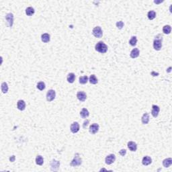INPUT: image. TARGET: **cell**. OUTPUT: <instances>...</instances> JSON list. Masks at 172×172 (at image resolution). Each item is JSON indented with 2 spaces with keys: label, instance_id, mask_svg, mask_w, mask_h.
<instances>
[{
  "label": "cell",
  "instance_id": "obj_8",
  "mask_svg": "<svg viewBox=\"0 0 172 172\" xmlns=\"http://www.w3.org/2000/svg\"><path fill=\"white\" fill-rule=\"evenodd\" d=\"M50 166H51V170L52 171H57L59 166H60V162L55 160V159H53L50 163Z\"/></svg>",
  "mask_w": 172,
  "mask_h": 172
},
{
  "label": "cell",
  "instance_id": "obj_22",
  "mask_svg": "<svg viewBox=\"0 0 172 172\" xmlns=\"http://www.w3.org/2000/svg\"><path fill=\"white\" fill-rule=\"evenodd\" d=\"M172 31V27L169 25H165L163 28V32L165 34H169Z\"/></svg>",
  "mask_w": 172,
  "mask_h": 172
},
{
  "label": "cell",
  "instance_id": "obj_11",
  "mask_svg": "<svg viewBox=\"0 0 172 172\" xmlns=\"http://www.w3.org/2000/svg\"><path fill=\"white\" fill-rule=\"evenodd\" d=\"M99 130V125L98 124L94 123L93 124L90 126V133L91 134H96V133L98 132Z\"/></svg>",
  "mask_w": 172,
  "mask_h": 172
},
{
  "label": "cell",
  "instance_id": "obj_25",
  "mask_svg": "<svg viewBox=\"0 0 172 172\" xmlns=\"http://www.w3.org/2000/svg\"><path fill=\"white\" fill-rule=\"evenodd\" d=\"M44 163V159L41 155H38L36 158V163L38 165H42Z\"/></svg>",
  "mask_w": 172,
  "mask_h": 172
},
{
  "label": "cell",
  "instance_id": "obj_35",
  "mask_svg": "<svg viewBox=\"0 0 172 172\" xmlns=\"http://www.w3.org/2000/svg\"><path fill=\"white\" fill-rule=\"evenodd\" d=\"M151 75H153V76H158L159 75V73H155V71H152L151 72Z\"/></svg>",
  "mask_w": 172,
  "mask_h": 172
},
{
  "label": "cell",
  "instance_id": "obj_18",
  "mask_svg": "<svg viewBox=\"0 0 172 172\" xmlns=\"http://www.w3.org/2000/svg\"><path fill=\"white\" fill-rule=\"evenodd\" d=\"M50 35L47 33H44V34H42V36H41V40H42L43 43H48L50 41Z\"/></svg>",
  "mask_w": 172,
  "mask_h": 172
},
{
  "label": "cell",
  "instance_id": "obj_28",
  "mask_svg": "<svg viewBox=\"0 0 172 172\" xmlns=\"http://www.w3.org/2000/svg\"><path fill=\"white\" fill-rule=\"evenodd\" d=\"M97 79L96 78V75H90V82L91 83V84H96L97 83Z\"/></svg>",
  "mask_w": 172,
  "mask_h": 172
},
{
  "label": "cell",
  "instance_id": "obj_26",
  "mask_svg": "<svg viewBox=\"0 0 172 172\" xmlns=\"http://www.w3.org/2000/svg\"><path fill=\"white\" fill-rule=\"evenodd\" d=\"M8 91V86L5 82L1 83V91L4 93H6Z\"/></svg>",
  "mask_w": 172,
  "mask_h": 172
},
{
  "label": "cell",
  "instance_id": "obj_32",
  "mask_svg": "<svg viewBox=\"0 0 172 172\" xmlns=\"http://www.w3.org/2000/svg\"><path fill=\"white\" fill-rule=\"evenodd\" d=\"M119 154L121 156H125V155L126 154V149H121L119 151Z\"/></svg>",
  "mask_w": 172,
  "mask_h": 172
},
{
  "label": "cell",
  "instance_id": "obj_10",
  "mask_svg": "<svg viewBox=\"0 0 172 172\" xmlns=\"http://www.w3.org/2000/svg\"><path fill=\"white\" fill-rule=\"evenodd\" d=\"M71 131L73 133H77L79 130V124L78 122H74L73 124H71L70 126Z\"/></svg>",
  "mask_w": 172,
  "mask_h": 172
},
{
  "label": "cell",
  "instance_id": "obj_9",
  "mask_svg": "<svg viewBox=\"0 0 172 172\" xmlns=\"http://www.w3.org/2000/svg\"><path fill=\"white\" fill-rule=\"evenodd\" d=\"M5 19L7 20L8 25L10 27H12L13 23H14V15L11 13H9L5 16Z\"/></svg>",
  "mask_w": 172,
  "mask_h": 172
},
{
  "label": "cell",
  "instance_id": "obj_4",
  "mask_svg": "<svg viewBox=\"0 0 172 172\" xmlns=\"http://www.w3.org/2000/svg\"><path fill=\"white\" fill-rule=\"evenodd\" d=\"M92 34L96 38H101L102 35H103V31L100 26H96L93 29L92 31Z\"/></svg>",
  "mask_w": 172,
  "mask_h": 172
},
{
  "label": "cell",
  "instance_id": "obj_14",
  "mask_svg": "<svg viewBox=\"0 0 172 172\" xmlns=\"http://www.w3.org/2000/svg\"><path fill=\"white\" fill-rule=\"evenodd\" d=\"M151 163H152V159H151L150 157H149V156H145V157H144L143 159V160H142V163H143V165H145V166L150 165Z\"/></svg>",
  "mask_w": 172,
  "mask_h": 172
},
{
  "label": "cell",
  "instance_id": "obj_33",
  "mask_svg": "<svg viewBox=\"0 0 172 172\" xmlns=\"http://www.w3.org/2000/svg\"><path fill=\"white\" fill-rule=\"evenodd\" d=\"M88 124H89V120H86V121L83 122V129H86V127L87 126V125H88Z\"/></svg>",
  "mask_w": 172,
  "mask_h": 172
},
{
  "label": "cell",
  "instance_id": "obj_3",
  "mask_svg": "<svg viewBox=\"0 0 172 172\" xmlns=\"http://www.w3.org/2000/svg\"><path fill=\"white\" fill-rule=\"evenodd\" d=\"M81 163H82L81 159L79 157V154L77 153V154H75L74 159H73L72 160L71 162L70 165H71V166H73V167L79 166V165L81 164Z\"/></svg>",
  "mask_w": 172,
  "mask_h": 172
},
{
  "label": "cell",
  "instance_id": "obj_17",
  "mask_svg": "<svg viewBox=\"0 0 172 172\" xmlns=\"http://www.w3.org/2000/svg\"><path fill=\"white\" fill-rule=\"evenodd\" d=\"M141 121H142V123L143 124H147L149 123V115L148 113H145L143 115L142 118H141Z\"/></svg>",
  "mask_w": 172,
  "mask_h": 172
},
{
  "label": "cell",
  "instance_id": "obj_34",
  "mask_svg": "<svg viewBox=\"0 0 172 172\" xmlns=\"http://www.w3.org/2000/svg\"><path fill=\"white\" fill-rule=\"evenodd\" d=\"M15 159H16V157L14 155H12L10 158V160L11 162H14L15 161Z\"/></svg>",
  "mask_w": 172,
  "mask_h": 172
},
{
  "label": "cell",
  "instance_id": "obj_36",
  "mask_svg": "<svg viewBox=\"0 0 172 172\" xmlns=\"http://www.w3.org/2000/svg\"><path fill=\"white\" fill-rule=\"evenodd\" d=\"M163 1H155L154 3H155V4H160V3L163 2Z\"/></svg>",
  "mask_w": 172,
  "mask_h": 172
},
{
  "label": "cell",
  "instance_id": "obj_12",
  "mask_svg": "<svg viewBox=\"0 0 172 172\" xmlns=\"http://www.w3.org/2000/svg\"><path fill=\"white\" fill-rule=\"evenodd\" d=\"M77 97L79 101L81 102H84L87 98V95L85 92L83 91H79L77 93Z\"/></svg>",
  "mask_w": 172,
  "mask_h": 172
},
{
  "label": "cell",
  "instance_id": "obj_24",
  "mask_svg": "<svg viewBox=\"0 0 172 172\" xmlns=\"http://www.w3.org/2000/svg\"><path fill=\"white\" fill-rule=\"evenodd\" d=\"M26 14L28 16H31L34 14V9L32 8V7H27L26 10Z\"/></svg>",
  "mask_w": 172,
  "mask_h": 172
},
{
  "label": "cell",
  "instance_id": "obj_2",
  "mask_svg": "<svg viewBox=\"0 0 172 172\" xmlns=\"http://www.w3.org/2000/svg\"><path fill=\"white\" fill-rule=\"evenodd\" d=\"M95 48H96V51L100 53H105L107 52L108 50L107 45L103 42H99V43H97Z\"/></svg>",
  "mask_w": 172,
  "mask_h": 172
},
{
  "label": "cell",
  "instance_id": "obj_15",
  "mask_svg": "<svg viewBox=\"0 0 172 172\" xmlns=\"http://www.w3.org/2000/svg\"><path fill=\"white\" fill-rule=\"evenodd\" d=\"M128 148L131 151H136V149H137V145L134 142L130 141L128 143Z\"/></svg>",
  "mask_w": 172,
  "mask_h": 172
},
{
  "label": "cell",
  "instance_id": "obj_13",
  "mask_svg": "<svg viewBox=\"0 0 172 172\" xmlns=\"http://www.w3.org/2000/svg\"><path fill=\"white\" fill-rule=\"evenodd\" d=\"M17 108L20 110H24L26 108V103L24 100H19L17 103Z\"/></svg>",
  "mask_w": 172,
  "mask_h": 172
},
{
  "label": "cell",
  "instance_id": "obj_27",
  "mask_svg": "<svg viewBox=\"0 0 172 172\" xmlns=\"http://www.w3.org/2000/svg\"><path fill=\"white\" fill-rule=\"evenodd\" d=\"M136 43H137V38H136V36H132L130 40V41H129V44L131 46L134 47L136 44Z\"/></svg>",
  "mask_w": 172,
  "mask_h": 172
},
{
  "label": "cell",
  "instance_id": "obj_30",
  "mask_svg": "<svg viewBox=\"0 0 172 172\" xmlns=\"http://www.w3.org/2000/svg\"><path fill=\"white\" fill-rule=\"evenodd\" d=\"M37 88L40 91H43L45 89V83L43 81H40V82L38 83L37 84Z\"/></svg>",
  "mask_w": 172,
  "mask_h": 172
},
{
  "label": "cell",
  "instance_id": "obj_29",
  "mask_svg": "<svg viewBox=\"0 0 172 172\" xmlns=\"http://www.w3.org/2000/svg\"><path fill=\"white\" fill-rule=\"evenodd\" d=\"M88 81V77L87 76H83L79 77V83L81 84H86Z\"/></svg>",
  "mask_w": 172,
  "mask_h": 172
},
{
  "label": "cell",
  "instance_id": "obj_31",
  "mask_svg": "<svg viewBox=\"0 0 172 172\" xmlns=\"http://www.w3.org/2000/svg\"><path fill=\"white\" fill-rule=\"evenodd\" d=\"M116 26L118 29H122L124 26V22L122 21H119L116 22Z\"/></svg>",
  "mask_w": 172,
  "mask_h": 172
},
{
  "label": "cell",
  "instance_id": "obj_23",
  "mask_svg": "<svg viewBox=\"0 0 172 172\" xmlns=\"http://www.w3.org/2000/svg\"><path fill=\"white\" fill-rule=\"evenodd\" d=\"M147 16H148V18H149V20H152L155 19V17H156V13H155V11L150 10V11H149V12H148Z\"/></svg>",
  "mask_w": 172,
  "mask_h": 172
},
{
  "label": "cell",
  "instance_id": "obj_19",
  "mask_svg": "<svg viewBox=\"0 0 172 172\" xmlns=\"http://www.w3.org/2000/svg\"><path fill=\"white\" fill-rule=\"evenodd\" d=\"M80 115H81V118H86L89 116L90 112H89V111H88L86 108H83L82 110L80 112Z\"/></svg>",
  "mask_w": 172,
  "mask_h": 172
},
{
  "label": "cell",
  "instance_id": "obj_5",
  "mask_svg": "<svg viewBox=\"0 0 172 172\" xmlns=\"http://www.w3.org/2000/svg\"><path fill=\"white\" fill-rule=\"evenodd\" d=\"M56 96V93L53 90H50L47 93V100L48 102H52Z\"/></svg>",
  "mask_w": 172,
  "mask_h": 172
},
{
  "label": "cell",
  "instance_id": "obj_37",
  "mask_svg": "<svg viewBox=\"0 0 172 172\" xmlns=\"http://www.w3.org/2000/svg\"><path fill=\"white\" fill-rule=\"evenodd\" d=\"M171 69H172V67H169V69H167V72H170L171 71Z\"/></svg>",
  "mask_w": 172,
  "mask_h": 172
},
{
  "label": "cell",
  "instance_id": "obj_16",
  "mask_svg": "<svg viewBox=\"0 0 172 172\" xmlns=\"http://www.w3.org/2000/svg\"><path fill=\"white\" fill-rule=\"evenodd\" d=\"M130 57L133 58V59H135V58L138 57L139 56V50L137 48H134V49L130 52Z\"/></svg>",
  "mask_w": 172,
  "mask_h": 172
},
{
  "label": "cell",
  "instance_id": "obj_1",
  "mask_svg": "<svg viewBox=\"0 0 172 172\" xmlns=\"http://www.w3.org/2000/svg\"><path fill=\"white\" fill-rule=\"evenodd\" d=\"M162 41H163V36L161 34H158L155 36V38L153 42V48L156 50H161L162 47Z\"/></svg>",
  "mask_w": 172,
  "mask_h": 172
},
{
  "label": "cell",
  "instance_id": "obj_7",
  "mask_svg": "<svg viewBox=\"0 0 172 172\" xmlns=\"http://www.w3.org/2000/svg\"><path fill=\"white\" fill-rule=\"evenodd\" d=\"M159 111H160V108L158 106H156V105H153L152 106L151 114H152V116L153 117H155V118L157 117L159 113Z\"/></svg>",
  "mask_w": 172,
  "mask_h": 172
},
{
  "label": "cell",
  "instance_id": "obj_21",
  "mask_svg": "<svg viewBox=\"0 0 172 172\" xmlns=\"http://www.w3.org/2000/svg\"><path fill=\"white\" fill-rule=\"evenodd\" d=\"M67 81H68L69 83H73L74 82V81H75V74H74L73 73H71L68 74L67 77Z\"/></svg>",
  "mask_w": 172,
  "mask_h": 172
},
{
  "label": "cell",
  "instance_id": "obj_6",
  "mask_svg": "<svg viewBox=\"0 0 172 172\" xmlns=\"http://www.w3.org/2000/svg\"><path fill=\"white\" fill-rule=\"evenodd\" d=\"M116 160V157L114 154H110L108 155L107 157H106L105 161H106V163L108 165H110L112 163H113Z\"/></svg>",
  "mask_w": 172,
  "mask_h": 172
},
{
  "label": "cell",
  "instance_id": "obj_20",
  "mask_svg": "<svg viewBox=\"0 0 172 172\" xmlns=\"http://www.w3.org/2000/svg\"><path fill=\"white\" fill-rule=\"evenodd\" d=\"M172 164V158H167L165 159L163 161V165L165 167H169Z\"/></svg>",
  "mask_w": 172,
  "mask_h": 172
}]
</instances>
